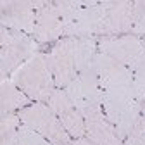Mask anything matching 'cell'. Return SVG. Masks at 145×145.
I'll return each instance as SVG.
<instances>
[{"mask_svg": "<svg viewBox=\"0 0 145 145\" xmlns=\"http://www.w3.org/2000/svg\"><path fill=\"white\" fill-rule=\"evenodd\" d=\"M97 52V38H64L57 42L48 54H45L56 86L64 90L93 64Z\"/></svg>", "mask_w": 145, "mask_h": 145, "instance_id": "cell-1", "label": "cell"}, {"mask_svg": "<svg viewBox=\"0 0 145 145\" xmlns=\"http://www.w3.org/2000/svg\"><path fill=\"white\" fill-rule=\"evenodd\" d=\"M9 78L23 93H26L35 102L48 100L52 93L57 90L52 69L47 62V56L42 52L29 57Z\"/></svg>", "mask_w": 145, "mask_h": 145, "instance_id": "cell-2", "label": "cell"}, {"mask_svg": "<svg viewBox=\"0 0 145 145\" xmlns=\"http://www.w3.org/2000/svg\"><path fill=\"white\" fill-rule=\"evenodd\" d=\"M102 109L121 140L126 138L140 118V102L135 97L133 86L105 90L102 95Z\"/></svg>", "mask_w": 145, "mask_h": 145, "instance_id": "cell-3", "label": "cell"}, {"mask_svg": "<svg viewBox=\"0 0 145 145\" xmlns=\"http://www.w3.org/2000/svg\"><path fill=\"white\" fill-rule=\"evenodd\" d=\"M38 50V42L33 36L14 31L5 26L0 28V76L7 80L12 72L33 57Z\"/></svg>", "mask_w": 145, "mask_h": 145, "instance_id": "cell-4", "label": "cell"}, {"mask_svg": "<svg viewBox=\"0 0 145 145\" xmlns=\"http://www.w3.org/2000/svg\"><path fill=\"white\" fill-rule=\"evenodd\" d=\"M17 116H19L23 124L35 130L36 133H40L50 143L54 145L69 143V133L66 131L59 118L54 114V111L47 104L35 102L33 105H26L17 112Z\"/></svg>", "mask_w": 145, "mask_h": 145, "instance_id": "cell-5", "label": "cell"}, {"mask_svg": "<svg viewBox=\"0 0 145 145\" xmlns=\"http://www.w3.org/2000/svg\"><path fill=\"white\" fill-rule=\"evenodd\" d=\"M97 48L99 52L114 57L131 71L145 64V43L142 42V38L131 33L97 38Z\"/></svg>", "mask_w": 145, "mask_h": 145, "instance_id": "cell-6", "label": "cell"}, {"mask_svg": "<svg viewBox=\"0 0 145 145\" xmlns=\"http://www.w3.org/2000/svg\"><path fill=\"white\" fill-rule=\"evenodd\" d=\"M100 7H102V17H100L99 38L131 33L135 24L133 2H130V0H112V2H100Z\"/></svg>", "mask_w": 145, "mask_h": 145, "instance_id": "cell-7", "label": "cell"}, {"mask_svg": "<svg viewBox=\"0 0 145 145\" xmlns=\"http://www.w3.org/2000/svg\"><path fill=\"white\" fill-rule=\"evenodd\" d=\"M47 5L48 2H29V0H9L7 2L4 0V2H0L2 26L31 36L36 23V14Z\"/></svg>", "mask_w": 145, "mask_h": 145, "instance_id": "cell-8", "label": "cell"}, {"mask_svg": "<svg viewBox=\"0 0 145 145\" xmlns=\"http://www.w3.org/2000/svg\"><path fill=\"white\" fill-rule=\"evenodd\" d=\"M64 92L67 93V97L72 100L80 111L92 105H102V86L99 81V76L95 72L93 64L88 69H85L78 78H74L66 88Z\"/></svg>", "mask_w": 145, "mask_h": 145, "instance_id": "cell-9", "label": "cell"}, {"mask_svg": "<svg viewBox=\"0 0 145 145\" xmlns=\"http://www.w3.org/2000/svg\"><path fill=\"white\" fill-rule=\"evenodd\" d=\"M47 105L54 111V114L59 118V121L62 123V126L69 133V137H74V140L86 137L85 118H83L81 111L67 97V93L64 90L57 88L56 92L52 93V97L47 100Z\"/></svg>", "mask_w": 145, "mask_h": 145, "instance_id": "cell-10", "label": "cell"}, {"mask_svg": "<svg viewBox=\"0 0 145 145\" xmlns=\"http://www.w3.org/2000/svg\"><path fill=\"white\" fill-rule=\"evenodd\" d=\"M93 67L99 76L102 92L123 86H133V71L107 54L97 52L93 59Z\"/></svg>", "mask_w": 145, "mask_h": 145, "instance_id": "cell-11", "label": "cell"}, {"mask_svg": "<svg viewBox=\"0 0 145 145\" xmlns=\"http://www.w3.org/2000/svg\"><path fill=\"white\" fill-rule=\"evenodd\" d=\"M86 126V140L95 145H123L114 126L104 114L102 105H92L81 111Z\"/></svg>", "mask_w": 145, "mask_h": 145, "instance_id": "cell-12", "label": "cell"}, {"mask_svg": "<svg viewBox=\"0 0 145 145\" xmlns=\"http://www.w3.org/2000/svg\"><path fill=\"white\" fill-rule=\"evenodd\" d=\"M64 31H66V21L62 19L56 4L48 2L47 7L40 9L36 14V23L31 36L38 43H50L64 36Z\"/></svg>", "mask_w": 145, "mask_h": 145, "instance_id": "cell-13", "label": "cell"}, {"mask_svg": "<svg viewBox=\"0 0 145 145\" xmlns=\"http://www.w3.org/2000/svg\"><path fill=\"white\" fill-rule=\"evenodd\" d=\"M29 97L26 93H23L17 88L10 78L7 80H0V112L2 116L14 112L16 109H21L29 105Z\"/></svg>", "mask_w": 145, "mask_h": 145, "instance_id": "cell-14", "label": "cell"}, {"mask_svg": "<svg viewBox=\"0 0 145 145\" xmlns=\"http://www.w3.org/2000/svg\"><path fill=\"white\" fill-rule=\"evenodd\" d=\"M21 119L17 114L10 112L0 119V145H19V126Z\"/></svg>", "mask_w": 145, "mask_h": 145, "instance_id": "cell-15", "label": "cell"}, {"mask_svg": "<svg viewBox=\"0 0 145 145\" xmlns=\"http://www.w3.org/2000/svg\"><path fill=\"white\" fill-rule=\"evenodd\" d=\"M19 145H54V143H50L47 138H43L35 130L28 128L26 124H21L19 126Z\"/></svg>", "mask_w": 145, "mask_h": 145, "instance_id": "cell-16", "label": "cell"}, {"mask_svg": "<svg viewBox=\"0 0 145 145\" xmlns=\"http://www.w3.org/2000/svg\"><path fill=\"white\" fill-rule=\"evenodd\" d=\"M123 145H145V118L140 116L135 126L123 140Z\"/></svg>", "mask_w": 145, "mask_h": 145, "instance_id": "cell-17", "label": "cell"}, {"mask_svg": "<svg viewBox=\"0 0 145 145\" xmlns=\"http://www.w3.org/2000/svg\"><path fill=\"white\" fill-rule=\"evenodd\" d=\"M133 16H135V24L131 29V35H145V0H137L133 2Z\"/></svg>", "mask_w": 145, "mask_h": 145, "instance_id": "cell-18", "label": "cell"}, {"mask_svg": "<svg viewBox=\"0 0 145 145\" xmlns=\"http://www.w3.org/2000/svg\"><path fill=\"white\" fill-rule=\"evenodd\" d=\"M133 92L138 102L145 100V64L133 71Z\"/></svg>", "mask_w": 145, "mask_h": 145, "instance_id": "cell-19", "label": "cell"}, {"mask_svg": "<svg viewBox=\"0 0 145 145\" xmlns=\"http://www.w3.org/2000/svg\"><path fill=\"white\" fill-rule=\"evenodd\" d=\"M71 145H95V143H92V142L86 140V138H76V140L72 142Z\"/></svg>", "mask_w": 145, "mask_h": 145, "instance_id": "cell-20", "label": "cell"}, {"mask_svg": "<svg viewBox=\"0 0 145 145\" xmlns=\"http://www.w3.org/2000/svg\"><path fill=\"white\" fill-rule=\"evenodd\" d=\"M140 116H143V118H145V100H143V102H140Z\"/></svg>", "mask_w": 145, "mask_h": 145, "instance_id": "cell-21", "label": "cell"}, {"mask_svg": "<svg viewBox=\"0 0 145 145\" xmlns=\"http://www.w3.org/2000/svg\"><path fill=\"white\" fill-rule=\"evenodd\" d=\"M142 42H143V43H145V35H143V36H142Z\"/></svg>", "mask_w": 145, "mask_h": 145, "instance_id": "cell-22", "label": "cell"}, {"mask_svg": "<svg viewBox=\"0 0 145 145\" xmlns=\"http://www.w3.org/2000/svg\"><path fill=\"white\" fill-rule=\"evenodd\" d=\"M66 145H71V143H66Z\"/></svg>", "mask_w": 145, "mask_h": 145, "instance_id": "cell-23", "label": "cell"}]
</instances>
